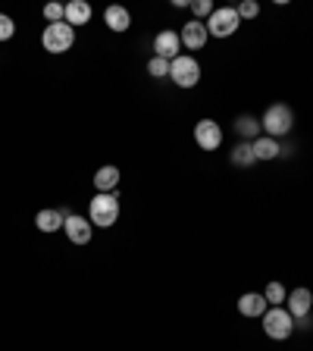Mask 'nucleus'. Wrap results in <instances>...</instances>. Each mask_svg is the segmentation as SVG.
<instances>
[{"label": "nucleus", "mask_w": 313, "mask_h": 351, "mask_svg": "<svg viewBox=\"0 0 313 351\" xmlns=\"http://www.w3.org/2000/svg\"><path fill=\"white\" fill-rule=\"evenodd\" d=\"M88 219H91L95 229L116 226V219H119V195L116 191H110V195H101V191H97V195L91 197V204H88Z\"/></svg>", "instance_id": "nucleus-1"}, {"label": "nucleus", "mask_w": 313, "mask_h": 351, "mask_svg": "<svg viewBox=\"0 0 313 351\" xmlns=\"http://www.w3.org/2000/svg\"><path fill=\"white\" fill-rule=\"evenodd\" d=\"M260 125H263V132L270 135V138H285L288 132H292V125H295V110L288 107V104H270L266 107V113L260 117Z\"/></svg>", "instance_id": "nucleus-2"}, {"label": "nucleus", "mask_w": 313, "mask_h": 351, "mask_svg": "<svg viewBox=\"0 0 313 351\" xmlns=\"http://www.w3.org/2000/svg\"><path fill=\"white\" fill-rule=\"evenodd\" d=\"M75 44V29L69 22H53V25H44L41 32V47L47 53H66Z\"/></svg>", "instance_id": "nucleus-3"}, {"label": "nucleus", "mask_w": 313, "mask_h": 351, "mask_svg": "<svg viewBox=\"0 0 313 351\" xmlns=\"http://www.w3.org/2000/svg\"><path fill=\"white\" fill-rule=\"evenodd\" d=\"M263 323V332L270 339H276V342H285V339H292V332L298 326H295V317L285 311V307H270L266 314L260 317Z\"/></svg>", "instance_id": "nucleus-4"}, {"label": "nucleus", "mask_w": 313, "mask_h": 351, "mask_svg": "<svg viewBox=\"0 0 313 351\" xmlns=\"http://www.w3.org/2000/svg\"><path fill=\"white\" fill-rule=\"evenodd\" d=\"M169 79L179 88H195L201 82V63L188 53H179V57L169 63Z\"/></svg>", "instance_id": "nucleus-5"}, {"label": "nucleus", "mask_w": 313, "mask_h": 351, "mask_svg": "<svg viewBox=\"0 0 313 351\" xmlns=\"http://www.w3.org/2000/svg\"><path fill=\"white\" fill-rule=\"evenodd\" d=\"M238 25H241L238 10L235 7H216L213 16L207 19V35L210 38H229V35L238 32Z\"/></svg>", "instance_id": "nucleus-6"}, {"label": "nucleus", "mask_w": 313, "mask_h": 351, "mask_svg": "<svg viewBox=\"0 0 313 351\" xmlns=\"http://www.w3.org/2000/svg\"><path fill=\"white\" fill-rule=\"evenodd\" d=\"M195 141L201 151H216V147L223 145V125H219L216 119H201V123L195 125Z\"/></svg>", "instance_id": "nucleus-7"}, {"label": "nucleus", "mask_w": 313, "mask_h": 351, "mask_svg": "<svg viewBox=\"0 0 313 351\" xmlns=\"http://www.w3.org/2000/svg\"><path fill=\"white\" fill-rule=\"evenodd\" d=\"M63 232L69 235V241H73V245H88V241H91V235H95V226H91V219L82 217V213H69V217H66Z\"/></svg>", "instance_id": "nucleus-8"}, {"label": "nucleus", "mask_w": 313, "mask_h": 351, "mask_svg": "<svg viewBox=\"0 0 313 351\" xmlns=\"http://www.w3.org/2000/svg\"><path fill=\"white\" fill-rule=\"evenodd\" d=\"M179 53H182V38H179V32L163 29L160 35L153 38V57H163V60L173 63Z\"/></svg>", "instance_id": "nucleus-9"}, {"label": "nucleus", "mask_w": 313, "mask_h": 351, "mask_svg": "<svg viewBox=\"0 0 313 351\" xmlns=\"http://www.w3.org/2000/svg\"><path fill=\"white\" fill-rule=\"evenodd\" d=\"M182 47H188V51H201V47H207V22H197V19H191V22H185L182 25Z\"/></svg>", "instance_id": "nucleus-10"}, {"label": "nucleus", "mask_w": 313, "mask_h": 351, "mask_svg": "<svg viewBox=\"0 0 313 351\" xmlns=\"http://www.w3.org/2000/svg\"><path fill=\"white\" fill-rule=\"evenodd\" d=\"M310 307H313V292L310 289H295V292H288V298H285V311H288L295 320L310 317Z\"/></svg>", "instance_id": "nucleus-11"}, {"label": "nucleus", "mask_w": 313, "mask_h": 351, "mask_svg": "<svg viewBox=\"0 0 313 351\" xmlns=\"http://www.w3.org/2000/svg\"><path fill=\"white\" fill-rule=\"evenodd\" d=\"M266 311H270V304H266V298H263L260 292H245V295L238 298V314H241V317L260 320Z\"/></svg>", "instance_id": "nucleus-12"}, {"label": "nucleus", "mask_w": 313, "mask_h": 351, "mask_svg": "<svg viewBox=\"0 0 313 351\" xmlns=\"http://www.w3.org/2000/svg\"><path fill=\"white\" fill-rule=\"evenodd\" d=\"M66 217H69V210H53V207H47V210H38L35 213V226L41 229V232H60V229L66 226Z\"/></svg>", "instance_id": "nucleus-13"}, {"label": "nucleus", "mask_w": 313, "mask_h": 351, "mask_svg": "<svg viewBox=\"0 0 313 351\" xmlns=\"http://www.w3.org/2000/svg\"><path fill=\"white\" fill-rule=\"evenodd\" d=\"M103 22H107L110 32H116V35H123V32L132 29V13L125 7H119V3H113V7L103 10Z\"/></svg>", "instance_id": "nucleus-14"}, {"label": "nucleus", "mask_w": 313, "mask_h": 351, "mask_svg": "<svg viewBox=\"0 0 313 351\" xmlns=\"http://www.w3.org/2000/svg\"><path fill=\"white\" fill-rule=\"evenodd\" d=\"M251 145H254L257 160H276V157H282V145H279L276 138H270V135H260V138H254Z\"/></svg>", "instance_id": "nucleus-15"}, {"label": "nucleus", "mask_w": 313, "mask_h": 351, "mask_svg": "<svg viewBox=\"0 0 313 351\" xmlns=\"http://www.w3.org/2000/svg\"><path fill=\"white\" fill-rule=\"evenodd\" d=\"M88 19H91V3H85V0H73V3H66V22L69 25H88Z\"/></svg>", "instance_id": "nucleus-16"}, {"label": "nucleus", "mask_w": 313, "mask_h": 351, "mask_svg": "<svg viewBox=\"0 0 313 351\" xmlns=\"http://www.w3.org/2000/svg\"><path fill=\"white\" fill-rule=\"evenodd\" d=\"M95 185H97V191L101 195H110V191H116V185H119V169L116 167H101L95 173Z\"/></svg>", "instance_id": "nucleus-17"}, {"label": "nucleus", "mask_w": 313, "mask_h": 351, "mask_svg": "<svg viewBox=\"0 0 313 351\" xmlns=\"http://www.w3.org/2000/svg\"><path fill=\"white\" fill-rule=\"evenodd\" d=\"M229 160H232V167H254L257 157H254V145L251 141H238V145L232 147V154H229Z\"/></svg>", "instance_id": "nucleus-18"}, {"label": "nucleus", "mask_w": 313, "mask_h": 351, "mask_svg": "<svg viewBox=\"0 0 313 351\" xmlns=\"http://www.w3.org/2000/svg\"><path fill=\"white\" fill-rule=\"evenodd\" d=\"M260 119L257 117H251V113H245V117H238L235 119V132H238L245 141H254V138H260Z\"/></svg>", "instance_id": "nucleus-19"}, {"label": "nucleus", "mask_w": 313, "mask_h": 351, "mask_svg": "<svg viewBox=\"0 0 313 351\" xmlns=\"http://www.w3.org/2000/svg\"><path fill=\"white\" fill-rule=\"evenodd\" d=\"M263 298H266V304H270V307H285L288 289H285L282 282H270L266 289H263Z\"/></svg>", "instance_id": "nucleus-20"}, {"label": "nucleus", "mask_w": 313, "mask_h": 351, "mask_svg": "<svg viewBox=\"0 0 313 351\" xmlns=\"http://www.w3.org/2000/svg\"><path fill=\"white\" fill-rule=\"evenodd\" d=\"M147 75H153V79H169V60L151 57L147 60Z\"/></svg>", "instance_id": "nucleus-21"}, {"label": "nucleus", "mask_w": 313, "mask_h": 351, "mask_svg": "<svg viewBox=\"0 0 313 351\" xmlns=\"http://www.w3.org/2000/svg\"><path fill=\"white\" fill-rule=\"evenodd\" d=\"M213 0H191V13H195V19L197 22H204V19H210L213 16Z\"/></svg>", "instance_id": "nucleus-22"}, {"label": "nucleus", "mask_w": 313, "mask_h": 351, "mask_svg": "<svg viewBox=\"0 0 313 351\" xmlns=\"http://www.w3.org/2000/svg\"><path fill=\"white\" fill-rule=\"evenodd\" d=\"M235 10H238V19H257L260 16V3L257 0H241Z\"/></svg>", "instance_id": "nucleus-23"}, {"label": "nucleus", "mask_w": 313, "mask_h": 351, "mask_svg": "<svg viewBox=\"0 0 313 351\" xmlns=\"http://www.w3.org/2000/svg\"><path fill=\"white\" fill-rule=\"evenodd\" d=\"M44 19H47V25H53V22H66V7L63 3H47V7H44Z\"/></svg>", "instance_id": "nucleus-24"}, {"label": "nucleus", "mask_w": 313, "mask_h": 351, "mask_svg": "<svg viewBox=\"0 0 313 351\" xmlns=\"http://www.w3.org/2000/svg\"><path fill=\"white\" fill-rule=\"evenodd\" d=\"M13 35H16V22H13V16L0 13V41H10Z\"/></svg>", "instance_id": "nucleus-25"}, {"label": "nucleus", "mask_w": 313, "mask_h": 351, "mask_svg": "<svg viewBox=\"0 0 313 351\" xmlns=\"http://www.w3.org/2000/svg\"><path fill=\"white\" fill-rule=\"evenodd\" d=\"M173 7L175 10H185V7H191V0H173Z\"/></svg>", "instance_id": "nucleus-26"}]
</instances>
